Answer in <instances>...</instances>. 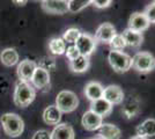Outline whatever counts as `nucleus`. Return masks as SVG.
<instances>
[{
    "mask_svg": "<svg viewBox=\"0 0 155 139\" xmlns=\"http://www.w3.org/2000/svg\"><path fill=\"white\" fill-rule=\"evenodd\" d=\"M36 98V91L30 82L19 81L14 91V103L20 108H27Z\"/></svg>",
    "mask_w": 155,
    "mask_h": 139,
    "instance_id": "1",
    "label": "nucleus"
},
{
    "mask_svg": "<svg viewBox=\"0 0 155 139\" xmlns=\"http://www.w3.org/2000/svg\"><path fill=\"white\" fill-rule=\"evenodd\" d=\"M1 124H2V129L5 133L12 138H16L21 136L25 130L23 119L19 115L13 113L4 114L1 116Z\"/></svg>",
    "mask_w": 155,
    "mask_h": 139,
    "instance_id": "2",
    "label": "nucleus"
},
{
    "mask_svg": "<svg viewBox=\"0 0 155 139\" xmlns=\"http://www.w3.org/2000/svg\"><path fill=\"white\" fill-rule=\"evenodd\" d=\"M110 66L117 73L127 72L132 67V57L123 51H114L111 50L108 55Z\"/></svg>",
    "mask_w": 155,
    "mask_h": 139,
    "instance_id": "3",
    "label": "nucleus"
},
{
    "mask_svg": "<svg viewBox=\"0 0 155 139\" xmlns=\"http://www.w3.org/2000/svg\"><path fill=\"white\" fill-rule=\"evenodd\" d=\"M132 67L139 73H149L155 70V57L149 52H137L132 57Z\"/></svg>",
    "mask_w": 155,
    "mask_h": 139,
    "instance_id": "4",
    "label": "nucleus"
},
{
    "mask_svg": "<svg viewBox=\"0 0 155 139\" xmlns=\"http://www.w3.org/2000/svg\"><path fill=\"white\" fill-rule=\"evenodd\" d=\"M79 106L77 94L71 91H61L56 98V107L61 113H72Z\"/></svg>",
    "mask_w": 155,
    "mask_h": 139,
    "instance_id": "5",
    "label": "nucleus"
},
{
    "mask_svg": "<svg viewBox=\"0 0 155 139\" xmlns=\"http://www.w3.org/2000/svg\"><path fill=\"white\" fill-rule=\"evenodd\" d=\"M74 45L77 46L78 51L81 56L89 57L96 49V41L94 38V36H91L89 34L81 33Z\"/></svg>",
    "mask_w": 155,
    "mask_h": 139,
    "instance_id": "6",
    "label": "nucleus"
},
{
    "mask_svg": "<svg viewBox=\"0 0 155 139\" xmlns=\"http://www.w3.org/2000/svg\"><path fill=\"white\" fill-rule=\"evenodd\" d=\"M103 99L107 100L110 104L117 106V104H122L125 98H124L123 89L117 85H110L104 88Z\"/></svg>",
    "mask_w": 155,
    "mask_h": 139,
    "instance_id": "7",
    "label": "nucleus"
},
{
    "mask_svg": "<svg viewBox=\"0 0 155 139\" xmlns=\"http://www.w3.org/2000/svg\"><path fill=\"white\" fill-rule=\"evenodd\" d=\"M116 28L112 26L109 22H104L101 26L97 28L96 33L94 38L96 42H101L104 44H109L110 41L114 38V36L116 35Z\"/></svg>",
    "mask_w": 155,
    "mask_h": 139,
    "instance_id": "8",
    "label": "nucleus"
},
{
    "mask_svg": "<svg viewBox=\"0 0 155 139\" xmlns=\"http://www.w3.org/2000/svg\"><path fill=\"white\" fill-rule=\"evenodd\" d=\"M42 8L50 14H65L68 12V1L65 0H44Z\"/></svg>",
    "mask_w": 155,
    "mask_h": 139,
    "instance_id": "9",
    "label": "nucleus"
},
{
    "mask_svg": "<svg viewBox=\"0 0 155 139\" xmlns=\"http://www.w3.org/2000/svg\"><path fill=\"white\" fill-rule=\"evenodd\" d=\"M37 68V65L35 61L29 59H25L22 60L18 65V75L21 79V81H26V82H30L32 75L35 73V70Z\"/></svg>",
    "mask_w": 155,
    "mask_h": 139,
    "instance_id": "10",
    "label": "nucleus"
},
{
    "mask_svg": "<svg viewBox=\"0 0 155 139\" xmlns=\"http://www.w3.org/2000/svg\"><path fill=\"white\" fill-rule=\"evenodd\" d=\"M149 25L150 23L148 22L147 18L145 16V14L140 13V12L133 13L129 19V29L138 31V33L142 34V31L148 29Z\"/></svg>",
    "mask_w": 155,
    "mask_h": 139,
    "instance_id": "11",
    "label": "nucleus"
},
{
    "mask_svg": "<svg viewBox=\"0 0 155 139\" xmlns=\"http://www.w3.org/2000/svg\"><path fill=\"white\" fill-rule=\"evenodd\" d=\"M122 114L125 118L131 119L140 114V102L137 98H129L123 101L122 106Z\"/></svg>",
    "mask_w": 155,
    "mask_h": 139,
    "instance_id": "12",
    "label": "nucleus"
},
{
    "mask_svg": "<svg viewBox=\"0 0 155 139\" xmlns=\"http://www.w3.org/2000/svg\"><path fill=\"white\" fill-rule=\"evenodd\" d=\"M30 84L34 88H38V89L45 88L50 85V73L44 68L37 66L30 80Z\"/></svg>",
    "mask_w": 155,
    "mask_h": 139,
    "instance_id": "13",
    "label": "nucleus"
},
{
    "mask_svg": "<svg viewBox=\"0 0 155 139\" xmlns=\"http://www.w3.org/2000/svg\"><path fill=\"white\" fill-rule=\"evenodd\" d=\"M98 138L101 139H120L122 138V130L115 124L111 123H102L98 127Z\"/></svg>",
    "mask_w": 155,
    "mask_h": 139,
    "instance_id": "14",
    "label": "nucleus"
},
{
    "mask_svg": "<svg viewBox=\"0 0 155 139\" xmlns=\"http://www.w3.org/2000/svg\"><path fill=\"white\" fill-rule=\"evenodd\" d=\"M81 123H82V126L87 131H96V130H98V127L102 125L103 118L101 116L96 115V114H94L93 111H91V110H88L84 114Z\"/></svg>",
    "mask_w": 155,
    "mask_h": 139,
    "instance_id": "15",
    "label": "nucleus"
},
{
    "mask_svg": "<svg viewBox=\"0 0 155 139\" xmlns=\"http://www.w3.org/2000/svg\"><path fill=\"white\" fill-rule=\"evenodd\" d=\"M75 133L70 124L67 123H59L54 126L51 132V139H74Z\"/></svg>",
    "mask_w": 155,
    "mask_h": 139,
    "instance_id": "16",
    "label": "nucleus"
},
{
    "mask_svg": "<svg viewBox=\"0 0 155 139\" xmlns=\"http://www.w3.org/2000/svg\"><path fill=\"white\" fill-rule=\"evenodd\" d=\"M103 92H104V87L97 82V81H91L88 82L86 87H84V95L88 100H91V102L93 101H96L98 99H102L103 98Z\"/></svg>",
    "mask_w": 155,
    "mask_h": 139,
    "instance_id": "17",
    "label": "nucleus"
},
{
    "mask_svg": "<svg viewBox=\"0 0 155 139\" xmlns=\"http://www.w3.org/2000/svg\"><path fill=\"white\" fill-rule=\"evenodd\" d=\"M136 136L143 138L155 137V118H147L136 127Z\"/></svg>",
    "mask_w": 155,
    "mask_h": 139,
    "instance_id": "18",
    "label": "nucleus"
},
{
    "mask_svg": "<svg viewBox=\"0 0 155 139\" xmlns=\"http://www.w3.org/2000/svg\"><path fill=\"white\" fill-rule=\"evenodd\" d=\"M112 107H114L112 104H110L107 100H104L102 98V99H98L96 101L91 102V109L89 110L103 118L105 116L110 115V113L112 111Z\"/></svg>",
    "mask_w": 155,
    "mask_h": 139,
    "instance_id": "19",
    "label": "nucleus"
},
{
    "mask_svg": "<svg viewBox=\"0 0 155 139\" xmlns=\"http://www.w3.org/2000/svg\"><path fill=\"white\" fill-rule=\"evenodd\" d=\"M122 35L126 43V46H130V48H139L143 42V36L141 33L131 30L129 28L125 29Z\"/></svg>",
    "mask_w": 155,
    "mask_h": 139,
    "instance_id": "20",
    "label": "nucleus"
},
{
    "mask_svg": "<svg viewBox=\"0 0 155 139\" xmlns=\"http://www.w3.org/2000/svg\"><path fill=\"white\" fill-rule=\"evenodd\" d=\"M43 119L49 125H58L61 119V111L56 106L46 107L43 111Z\"/></svg>",
    "mask_w": 155,
    "mask_h": 139,
    "instance_id": "21",
    "label": "nucleus"
},
{
    "mask_svg": "<svg viewBox=\"0 0 155 139\" xmlns=\"http://www.w3.org/2000/svg\"><path fill=\"white\" fill-rule=\"evenodd\" d=\"M0 60L5 66H14L15 64L19 63V53L13 48H7L0 53Z\"/></svg>",
    "mask_w": 155,
    "mask_h": 139,
    "instance_id": "22",
    "label": "nucleus"
},
{
    "mask_svg": "<svg viewBox=\"0 0 155 139\" xmlns=\"http://www.w3.org/2000/svg\"><path fill=\"white\" fill-rule=\"evenodd\" d=\"M91 65V60L89 57H84V56H79L74 60L70 61V68L72 72L74 73H84L88 70V67Z\"/></svg>",
    "mask_w": 155,
    "mask_h": 139,
    "instance_id": "23",
    "label": "nucleus"
},
{
    "mask_svg": "<svg viewBox=\"0 0 155 139\" xmlns=\"http://www.w3.org/2000/svg\"><path fill=\"white\" fill-rule=\"evenodd\" d=\"M49 50L52 55L54 56H60V55H65L66 51V43L61 37H54L50 40L49 42Z\"/></svg>",
    "mask_w": 155,
    "mask_h": 139,
    "instance_id": "24",
    "label": "nucleus"
},
{
    "mask_svg": "<svg viewBox=\"0 0 155 139\" xmlns=\"http://www.w3.org/2000/svg\"><path fill=\"white\" fill-rule=\"evenodd\" d=\"M80 34H81V31H80L78 28H70V29H67V30L65 31L61 38L64 40V42L66 44H68V45H74L77 40L79 38V36H80Z\"/></svg>",
    "mask_w": 155,
    "mask_h": 139,
    "instance_id": "25",
    "label": "nucleus"
},
{
    "mask_svg": "<svg viewBox=\"0 0 155 139\" xmlns=\"http://www.w3.org/2000/svg\"><path fill=\"white\" fill-rule=\"evenodd\" d=\"M91 4V0H70L68 1V12L78 13Z\"/></svg>",
    "mask_w": 155,
    "mask_h": 139,
    "instance_id": "26",
    "label": "nucleus"
},
{
    "mask_svg": "<svg viewBox=\"0 0 155 139\" xmlns=\"http://www.w3.org/2000/svg\"><path fill=\"white\" fill-rule=\"evenodd\" d=\"M109 45L111 48V50H114V51H123L126 48V43L124 41L123 35L122 34H116L114 36V38L110 41Z\"/></svg>",
    "mask_w": 155,
    "mask_h": 139,
    "instance_id": "27",
    "label": "nucleus"
},
{
    "mask_svg": "<svg viewBox=\"0 0 155 139\" xmlns=\"http://www.w3.org/2000/svg\"><path fill=\"white\" fill-rule=\"evenodd\" d=\"M142 13L145 14V16L147 18L149 23H155V1L150 2L148 6L145 8V11Z\"/></svg>",
    "mask_w": 155,
    "mask_h": 139,
    "instance_id": "28",
    "label": "nucleus"
},
{
    "mask_svg": "<svg viewBox=\"0 0 155 139\" xmlns=\"http://www.w3.org/2000/svg\"><path fill=\"white\" fill-rule=\"evenodd\" d=\"M65 55H66L67 59L70 60V61H71V60H74L75 58H78V57L80 56V53H79L75 45L67 46V48H66V51H65Z\"/></svg>",
    "mask_w": 155,
    "mask_h": 139,
    "instance_id": "29",
    "label": "nucleus"
},
{
    "mask_svg": "<svg viewBox=\"0 0 155 139\" xmlns=\"http://www.w3.org/2000/svg\"><path fill=\"white\" fill-rule=\"evenodd\" d=\"M31 139H51V132L46 130H38L34 133Z\"/></svg>",
    "mask_w": 155,
    "mask_h": 139,
    "instance_id": "30",
    "label": "nucleus"
},
{
    "mask_svg": "<svg viewBox=\"0 0 155 139\" xmlns=\"http://www.w3.org/2000/svg\"><path fill=\"white\" fill-rule=\"evenodd\" d=\"M91 4L96 7V8L102 9V8H108L112 4V1L111 0H93Z\"/></svg>",
    "mask_w": 155,
    "mask_h": 139,
    "instance_id": "31",
    "label": "nucleus"
},
{
    "mask_svg": "<svg viewBox=\"0 0 155 139\" xmlns=\"http://www.w3.org/2000/svg\"><path fill=\"white\" fill-rule=\"evenodd\" d=\"M14 2H15V4H19L20 6H23L25 4H27V1H16V0H15Z\"/></svg>",
    "mask_w": 155,
    "mask_h": 139,
    "instance_id": "32",
    "label": "nucleus"
},
{
    "mask_svg": "<svg viewBox=\"0 0 155 139\" xmlns=\"http://www.w3.org/2000/svg\"><path fill=\"white\" fill-rule=\"evenodd\" d=\"M130 139H147V138H143V137H139V136H133V137H131Z\"/></svg>",
    "mask_w": 155,
    "mask_h": 139,
    "instance_id": "33",
    "label": "nucleus"
},
{
    "mask_svg": "<svg viewBox=\"0 0 155 139\" xmlns=\"http://www.w3.org/2000/svg\"><path fill=\"white\" fill-rule=\"evenodd\" d=\"M89 139H101V138H98V137H94V138H89Z\"/></svg>",
    "mask_w": 155,
    "mask_h": 139,
    "instance_id": "34",
    "label": "nucleus"
}]
</instances>
